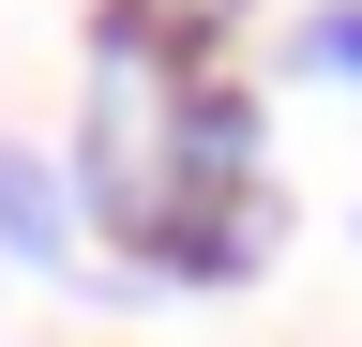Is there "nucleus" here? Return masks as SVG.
I'll use <instances>...</instances> for the list:
<instances>
[{"label": "nucleus", "instance_id": "f257e3e1", "mask_svg": "<svg viewBox=\"0 0 362 347\" xmlns=\"http://www.w3.org/2000/svg\"><path fill=\"white\" fill-rule=\"evenodd\" d=\"M76 227H106L136 272L242 287L272 257V182H257V91L211 61H151L90 30V106H76Z\"/></svg>", "mask_w": 362, "mask_h": 347}, {"label": "nucleus", "instance_id": "f03ea898", "mask_svg": "<svg viewBox=\"0 0 362 347\" xmlns=\"http://www.w3.org/2000/svg\"><path fill=\"white\" fill-rule=\"evenodd\" d=\"M0 257H16V272H61L76 257V166H45L16 136H0Z\"/></svg>", "mask_w": 362, "mask_h": 347}, {"label": "nucleus", "instance_id": "7ed1b4c3", "mask_svg": "<svg viewBox=\"0 0 362 347\" xmlns=\"http://www.w3.org/2000/svg\"><path fill=\"white\" fill-rule=\"evenodd\" d=\"M257 0H106V30L121 46H151V61H226V30H242Z\"/></svg>", "mask_w": 362, "mask_h": 347}, {"label": "nucleus", "instance_id": "20e7f679", "mask_svg": "<svg viewBox=\"0 0 362 347\" xmlns=\"http://www.w3.org/2000/svg\"><path fill=\"white\" fill-rule=\"evenodd\" d=\"M302 61H317V76H362V0H332V16H302Z\"/></svg>", "mask_w": 362, "mask_h": 347}]
</instances>
